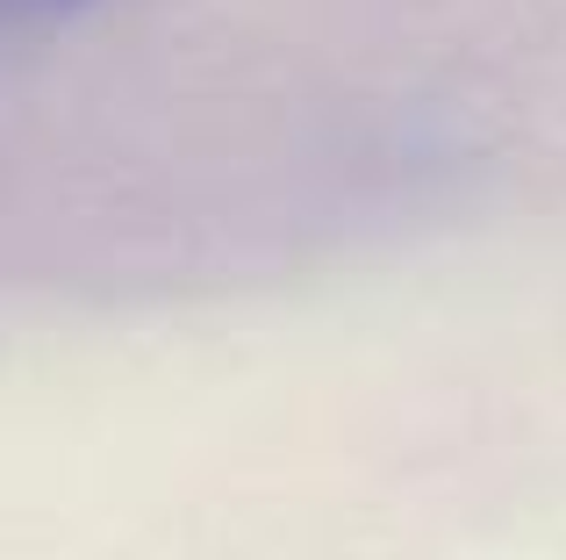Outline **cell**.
I'll return each instance as SVG.
<instances>
[{"mask_svg":"<svg viewBox=\"0 0 566 560\" xmlns=\"http://www.w3.org/2000/svg\"><path fill=\"white\" fill-rule=\"evenodd\" d=\"M86 8H101V0H0V22L8 29H51V22L86 14Z\"/></svg>","mask_w":566,"mask_h":560,"instance_id":"obj_1","label":"cell"}]
</instances>
